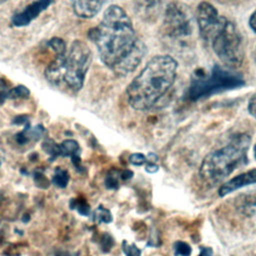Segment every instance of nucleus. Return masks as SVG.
Masks as SVG:
<instances>
[{"mask_svg":"<svg viewBox=\"0 0 256 256\" xmlns=\"http://www.w3.org/2000/svg\"><path fill=\"white\" fill-rule=\"evenodd\" d=\"M42 149L50 155V162L54 161L57 157L61 156L59 144H56L52 139H46L42 144Z\"/></svg>","mask_w":256,"mask_h":256,"instance_id":"nucleus-16","label":"nucleus"},{"mask_svg":"<svg viewBox=\"0 0 256 256\" xmlns=\"http://www.w3.org/2000/svg\"><path fill=\"white\" fill-rule=\"evenodd\" d=\"M226 17L220 15L217 9L209 2L202 1L196 9V22L200 36L206 42H209L213 34L220 28Z\"/></svg>","mask_w":256,"mask_h":256,"instance_id":"nucleus-8","label":"nucleus"},{"mask_svg":"<svg viewBox=\"0 0 256 256\" xmlns=\"http://www.w3.org/2000/svg\"><path fill=\"white\" fill-rule=\"evenodd\" d=\"M33 180L37 187L42 189H47L50 186L49 179L41 172V171H35L33 174Z\"/></svg>","mask_w":256,"mask_h":256,"instance_id":"nucleus-23","label":"nucleus"},{"mask_svg":"<svg viewBox=\"0 0 256 256\" xmlns=\"http://www.w3.org/2000/svg\"><path fill=\"white\" fill-rule=\"evenodd\" d=\"M237 210L245 216H252L256 213V189L244 192L235 199Z\"/></svg>","mask_w":256,"mask_h":256,"instance_id":"nucleus-12","label":"nucleus"},{"mask_svg":"<svg viewBox=\"0 0 256 256\" xmlns=\"http://www.w3.org/2000/svg\"><path fill=\"white\" fill-rule=\"evenodd\" d=\"M158 169H159L158 165H156L154 162H150V161H148V164L146 165V168H145L146 172L151 173V174L156 173L158 171Z\"/></svg>","mask_w":256,"mask_h":256,"instance_id":"nucleus-29","label":"nucleus"},{"mask_svg":"<svg viewBox=\"0 0 256 256\" xmlns=\"http://www.w3.org/2000/svg\"><path fill=\"white\" fill-rule=\"evenodd\" d=\"M70 209H76L79 214L83 216H88L90 214V205L85 199L73 198L69 202Z\"/></svg>","mask_w":256,"mask_h":256,"instance_id":"nucleus-17","label":"nucleus"},{"mask_svg":"<svg viewBox=\"0 0 256 256\" xmlns=\"http://www.w3.org/2000/svg\"><path fill=\"white\" fill-rule=\"evenodd\" d=\"M88 38L97 47L105 66L120 76L133 72L146 53L130 17L118 5L105 10L100 23L88 31Z\"/></svg>","mask_w":256,"mask_h":256,"instance_id":"nucleus-1","label":"nucleus"},{"mask_svg":"<svg viewBox=\"0 0 256 256\" xmlns=\"http://www.w3.org/2000/svg\"><path fill=\"white\" fill-rule=\"evenodd\" d=\"M110 0H70L73 12L80 18L89 19L96 16Z\"/></svg>","mask_w":256,"mask_h":256,"instance_id":"nucleus-11","label":"nucleus"},{"mask_svg":"<svg viewBox=\"0 0 256 256\" xmlns=\"http://www.w3.org/2000/svg\"><path fill=\"white\" fill-rule=\"evenodd\" d=\"M122 251L125 256H141V250L134 243H129L127 240L122 241Z\"/></svg>","mask_w":256,"mask_h":256,"instance_id":"nucleus-22","label":"nucleus"},{"mask_svg":"<svg viewBox=\"0 0 256 256\" xmlns=\"http://www.w3.org/2000/svg\"><path fill=\"white\" fill-rule=\"evenodd\" d=\"M129 161L134 166H141V165L145 164L148 160H147L146 156L142 153H133L129 156Z\"/></svg>","mask_w":256,"mask_h":256,"instance_id":"nucleus-25","label":"nucleus"},{"mask_svg":"<svg viewBox=\"0 0 256 256\" xmlns=\"http://www.w3.org/2000/svg\"><path fill=\"white\" fill-rule=\"evenodd\" d=\"M251 138L248 134H236L224 147L208 154L202 161L199 174L202 180L209 185H216L234 170L248 162L247 153Z\"/></svg>","mask_w":256,"mask_h":256,"instance_id":"nucleus-4","label":"nucleus"},{"mask_svg":"<svg viewBox=\"0 0 256 256\" xmlns=\"http://www.w3.org/2000/svg\"><path fill=\"white\" fill-rule=\"evenodd\" d=\"M120 180H122L121 171L117 169H111L105 178V186L108 189H117L119 187Z\"/></svg>","mask_w":256,"mask_h":256,"instance_id":"nucleus-18","label":"nucleus"},{"mask_svg":"<svg viewBox=\"0 0 256 256\" xmlns=\"http://www.w3.org/2000/svg\"><path fill=\"white\" fill-rule=\"evenodd\" d=\"M55 256H77V254L69 252V251H60V252L56 253Z\"/></svg>","mask_w":256,"mask_h":256,"instance_id":"nucleus-34","label":"nucleus"},{"mask_svg":"<svg viewBox=\"0 0 256 256\" xmlns=\"http://www.w3.org/2000/svg\"><path fill=\"white\" fill-rule=\"evenodd\" d=\"M244 78L239 73L214 65L209 74L196 72L188 89L187 96L190 100H199L215 93L242 87Z\"/></svg>","mask_w":256,"mask_h":256,"instance_id":"nucleus-5","label":"nucleus"},{"mask_svg":"<svg viewBox=\"0 0 256 256\" xmlns=\"http://www.w3.org/2000/svg\"><path fill=\"white\" fill-rule=\"evenodd\" d=\"M13 123H15V124H24V123H28V120H26L25 116H21V117H16L15 120L13 121Z\"/></svg>","mask_w":256,"mask_h":256,"instance_id":"nucleus-33","label":"nucleus"},{"mask_svg":"<svg viewBox=\"0 0 256 256\" xmlns=\"http://www.w3.org/2000/svg\"><path fill=\"white\" fill-rule=\"evenodd\" d=\"M113 245H114V240H113L112 236L108 233H104L101 236V239H100V248H101V250L103 252L107 253L111 250Z\"/></svg>","mask_w":256,"mask_h":256,"instance_id":"nucleus-24","label":"nucleus"},{"mask_svg":"<svg viewBox=\"0 0 256 256\" xmlns=\"http://www.w3.org/2000/svg\"><path fill=\"white\" fill-rule=\"evenodd\" d=\"M248 111L250 115L256 119V93H254L249 99Z\"/></svg>","mask_w":256,"mask_h":256,"instance_id":"nucleus-26","label":"nucleus"},{"mask_svg":"<svg viewBox=\"0 0 256 256\" xmlns=\"http://www.w3.org/2000/svg\"><path fill=\"white\" fill-rule=\"evenodd\" d=\"M177 68V61L170 55L152 57L127 86L129 105L139 111L153 108L173 86Z\"/></svg>","mask_w":256,"mask_h":256,"instance_id":"nucleus-2","label":"nucleus"},{"mask_svg":"<svg viewBox=\"0 0 256 256\" xmlns=\"http://www.w3.org/2000/svg\"><path fill=\"white\" fill-rule=\"evenodd\" d=\"M132 176H133V172L128 170V169H126L124 171H121V179L122 180H128V179L132 178Z\"/></svg>","mask_w":256,"mask_h":256,"instance_id":"nucleus-31","label":"nucleus"},{"mask_svg":"<svg viewBox=\"0 0 256 256\" xmlns=\"http://www.w3.org/2000/svg\"><path fill=\"white\" fill-rule=\"evenodd\" d=\"M194 16L189 6L179 1L170 2L165 10L162 32L170 39H182L192 34Z\"/></svg>","mask_w":256,"mask_h":256,"instance_id":"nucleus-7","label":"nucleus"},{"mask_svg":"<svg viewBox=\"0 0 256 256\" xmlns=\"http://www.w3.org/2000/svg\"><path fill=\"white\" fill-rule=\"evenodd\" d=\"M213 255V250L210 247L207 246H201L200 247V252L198 256H212Z\"/></svg>","mask_w":256,"mask_h":256,"instance_id":"nucleus-28","label":"nucleus"},{"mask_svg":"<svg viewBox=\"0 0 256 256\" xmlns=\"http://www.w3.org/2000/svg\"><path fill=\"white\" fill-rule=\"evenodd\" d=\"M255 183H256V169H251L233 177L232 179H230L229 181L221 185V187L218 190V194L220 197H224L234 192L235 190H238L242 187L255 184Z\"/></svg>","mask_w":256,"mask_h":256,"instance_id":"nucleus-10","label":"nucleus"},{"mask_svg":"<svg viewBox=\"0 0 256 256\" xmlns=\"http://www.w3.org/2000/svg\"><path fill=\"white\" fill-rule=\"evenodd\" d=\"M113 217L111 212L103 207L102 205L98 206L95 211L93 212V221L97 224H101V223H110L112 222Z\"/></svg>","mask_w":256,"mask_h":256,"instance_id":"nucleus-14","label":"nucleus"},{"mask_svg":"<svg viewBox=\"0 0 256 256\" xmlns=\"http://www.w3.org/2000/svg\"><path fill=\"white\" fill-rule=\"evenodd\" d=\"M249 26L256 33V10L251 14L249 18Z\"/></svg>","mask_w":256,"mask_h":256,"instance_id":"nucleus-30","label":"nucleus"},{"mask_svg":"<svg viewBox=\"0 0 256 256\" xmlns=\"http://www.w3.org/2000/svg\"><path fill=\"white\" fill-rule=\"evenodd\" d=\"M29 95H30L29 89L23 85H18L14 88L7 90V99L27 98Z\"/></svg>","mask_w":256,"mask_h":256,"instance_id":"nucleus-19","label":"nucleus"},{"mask_svg":"<svg viewBox=\"0 0 256 256\" xmlns=\"http://www.w3.org/2000/svg\"><path fill=\"white\" fill-rule=\"evenodd\" d=\"M161 1H162V0H143V2H144L147 6H149V7H153V6L157 5V4H159Z\"/></svg>","mask_w":256,"mask_h":256,"instance_id":"nucleus-32","label":"nucleus"},{"mask_svg":"<svg viewBox=\"0 0 256 256\" xmlns=\"http://www.w3.org/2000/svg\"><path fill=\"white\" fill-rule=\"evenodd\" d=\"M48 46L54 51L55 55H61L64 54L67 51L66 48V43L64 42L63 39L59 37H53L48 41Z\"/></svg>","mask_w":256,"mask_h":256,"instance_id":"nucleus-20","label":"nucleus"},{"mask_svg":"<svg viewBox=\"0 0 256 256\" xmlns=\"http://www.w3.org/2000/svg\"><path fill=\"white\" fill-rule=\"evenodd\" d=\"M52 3V0H35L27 5L22 11L12 17V24L16 27H23L30 24L40 13L46 10Z\"/></svg>","mask_w":256,"mask_h":256,"instance_id":"nucleus-9","label":"nucleus"},{"mask_svg":"<svg viewBox=\"0 0 256 256\" xmlns=\"http://www.w3.org/2000/svg\"><path fill=\"white\" fill-rule=\"evenodd\" d=\"M173 251L175 256H190L192 253V248L184 241H176L173 244Z\"/></svg>","mask_w":256,"mask_h":256,"instance_id":"nucleus-21","label":"nucleus"},{"mask_svg":"<svg viewBox=\"0 0 256 256\" xmlns=\"http://www.w3.org/2000/svg\"><path fill=\"white\" fill-rule=\"evenodd\" d=\"M29 219H30V217H29L28 215H24V217L22 218V221H23V222H28Z\"/></svg>","mask_w":256,"mask_h":256,"instance_id":"nucleus-35","label":"nucleus"},{"mask_svg":"<svg viewBox=\"0 0 256 256\" xmlns=\"http://www.w3.org/2000/svg\"><path fill=\"white\" fill-rule=\"evenodd\" d=\"M16 141H17L20 145H23V144H26V143L29 141V139H28L26 133H25L24 131H21V132H19V133L16 135Z\"/></svg>","mask_w":256,"mask_h":256,"instance_id":"nucleus-27","label":"nucleus"},{"mask_svg":"<svg viewBox=\"0 0 256 256\" xmlns=\"http://www.w3.org/2000/svg\"><path fill=\"white\" fill-rule=\"evenodd\" d=\"M60 147V154L63 157H72L73 155L80 153V146L77 141L73 139H66L61 144Z\"/></svg>","mask_w":256,"mask_h":256,"instance_id":"nucleus-13","label":"nucleus"},{"mask_svg":"<svg viewBox=\"0 0 256 256\" xmlns=\"http://www.w3.org/2000/svg\"><path fill=\"white\" fill-rule=\"evenodd\" d=\"M208 43H210L214 53L226 67L235 69L241 66L244 59L243 41L233 22L226 18Z\"/></svg>","mask_w":256,"mask_h":256,"instance_id":"nucleus-6","label":"nucleus"},{"mask_svg":"<svg viewBox=\"0 0 256 256\" xmlns=\"http://www.w3.org/2000/svg\"><path fill=\"white\" fill-rule=\"evenodd\" d=\"M253 151H254V157H255V159H256V144L254 145V149H253Z\"/></svg>","mask_w":256,"mask_h":256,"instance_id":"nucleus-36","label":"nucleus"},{"mask_svg":"<svg viewBox=\"0 0 256 256\" xmlns=\"http://www.w3.org/2000/svg\"><path fill=\"white\" fill-rule=\"evenodd\" d=\"M92 61V52L82 40H74L64 54L55 55L45 69V77L52 85L77 93L81 90Z\"/></svg>","mask_w":256,"mask_h":256,"instance_id":"nucleus-3","label":"nucleus"},{"mask_svg":"<svg viewBox=\"0 0 256 256\" xmlns=\"http://www.w3.org/2000/svg\"><path fill=\"white\" fill-rule=\"evenodd\" d=\"M69 179H70V176H69V173L67 172V170H65L61 167H57L55 169L54 175L52 177V182L57 187L65 188L69 182Z\"/></svg>","mask_w":256,"mask_h":256,"instance_id":"nucleus-15","label":"nucleus"},{"mask_svg":"<svg viewBox=\"0 0 256 256\" xmlns=\"http://www.w3.org/2000/svg\"><path fill=\"white\" fill-rule=\"evenodd\" d=\"M5 1H7V0H0V4H2V3H4Z\"/></svg>","mask_w":256,"mask_h":256,"instance_id":"nucleus-37","label":"nucleus"}]
</instances>
